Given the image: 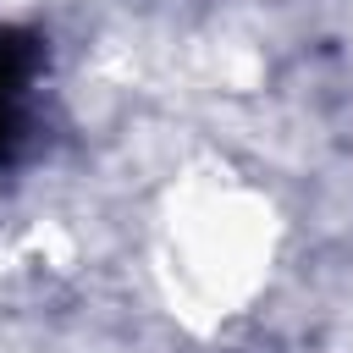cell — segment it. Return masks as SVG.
Here are the masks:
<instances>
[{
    "label": "cell",
    "instance_id": "1",
    "mask_svg": "<svg viewBox=\"0 0 353 353\" xmlns=\"http://www.w3.org/2000/svg\"><path fill=\"white\" fill-rule=\"evenodd\" d=\"M44 72V44L28 28L0 22V171H11L33 132V94Z\"/></svg>",
    "mask_w": 353,
    "mask_h": 353
}]
</instances>
